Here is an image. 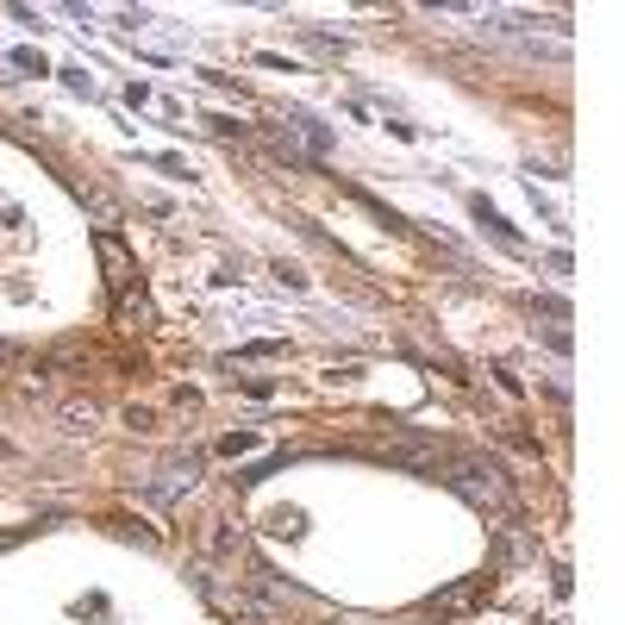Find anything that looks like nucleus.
Instances as JSON below:
<instances>
[{
    "mask_svg": "<svg viewBox=\"0 0 625 625\" xmlns=\"http://www.w3.org/2000/svg\"><path fill=\"white\" fill-rule=\"evenodd\" d=\"M451 488L470 500L475 513H513L507 470H500V463H488V456H456V463H451Z\"/></svg>",
    "mask_w": 625,
    "mask_h": 625,
    "instance_id": "f257e3e1",
    "label": "nucleus"
},
{
    "mask_svg": "<svg viewBox=\"0 0 625 625\" xmlns=\"http://www.w3.org/2000/svg\"><path fill=\"white\" fill-rule=\"evenodd\" d=\"M200 482V456H170L163 470H157V482H144V500H157V507H170L175 495H188Z\"/></svg>",
    "mask_w": 625,
    "mask_h": 625,
    "instance_id": "f03ea898",
    "label": "nucleus"
},
{
    "mask_svg": "<svg viewBox=\"0 0 625 625\" xmlns=\"http://www.w3.org/2000/svg\"><path fill=\"white\" fill-rule=\"evenodd\" d=\"M495 594V576H463L456 588H444V594H431L426 613H438V620H451V613H475V606Z\"/></svg>",
    "mask_w": 625,
    "mask_h": 625,
    "instance_id": "7ed1b4c3",
    "label": "nucleus"
},
{
    "mask_svg": "<svg viewBox=\"0 0 625 625\" xmlns=\"http://www.w3.org/2000/svg\"><path fill=\"white\" fill-rule=\"evenodd\" d=\"M101 257H107V269H113V294H119V301H126V288H131V263H126V244H119V238L113 232H101Z\"/></svg>",
    "mask_w": 625,
    "mask_h": 625,
    "instance_id": "20e7f679",
    "label": "nucleus"
},
{
    "mask_svg": "<svg viewBox=\"0 0 625 625\" xmlns=\"http://www.w3.org/2000/svg\"><path fill=\"white\" fill-rule=\"evenodd\" d=\"M288 131H294V138H301V144H306L313 157L332 151V131H325L320 119H313V113H288Z\"/></svg>",
    "mask_w": 625,
    "mask_h": 625,
    "instance_id": "39448f33",
    "label": "nucleus"
},
{
    "mask_svg": "<svg viewBox=\"0 0 625 625\" xmlns=\"http://www.w3.org/2000/svg\"><path fill=\"white\" fill-rule=\"evenodd\" d=\"M470 213L482 219V225H488V238H495V244H507V251H525V238H519L513 225H507V219H500L495 207H488V200H470Z\"/></svg>",
    "mask_w": 625,
    "mask_h": 625,
    "instance_id": "423d86ee",
    "label": "nucleus"
},
{
    "mask_svg": "<svg viewBox=\"0 0 625 625\" xmlns=\"http://www.w3.org/2000/svg\"><path fill=\"white\" fill-rule=\"evenodd\" d=\"M7 63H13V69H25V76H50V63H44V57L32 50V44H20V50H7Z\"/></svg>",
    "mask_w": 625,
    "mask_h": 625,
    "instance_id": "0eeeda50",
    "label": "nucleus"
},
{
    "mask_svg": "<svg viewBox=\"0 0 625 625\" xmlns=\"http://www.w3.org/2000/svg\"><path fill=\"white\" fill-rule=\"evenodd\" d=\"M257 444H263L257 431H232V438H219V451H225V456H251Z\"/></svg>",
    "mask_w": 625,
    "mask_h": 625,
    "instance_id": "6e6552de",
    "label": "nucleus"
},
{
    "mask_svg": "<svg viewBox=\"0 0 625 625\" xmlns=\"http://www.w3.org/2000/svg\"><path fill=\"white\" fill-rule=\"evenodd\" d=\"M63 419H69V431H88V426H94V407H88V413H82V407H69Z\"/></svg>",
    "mask_w": 625,
    "mask_h": 625,
    "instance_id": "1a4fd4ad",
    "label": "nucleus"
}]
</instances>
